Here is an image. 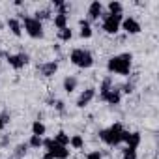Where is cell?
Instances as JSON below:
<instances>
[{
	"label": "cell",
	"mask_w": 159,
	"mask_h": 159,
	"mask_svg": "<svg viewBox=\"0 0 159 159\" xmlns=\"http://www.w3.org/2000/svg\"><path fill=\"white\" fill-rule=\"evenodd\" d=\"M0 52H2V47H0Z\"/></svg>",
	"instance_id": "obj_32"
},
{
	"label": "cell",
	"mask_w": 159,
	"mask_h": 159,
	"mask_svg": "<svg viewBox=\"0 0 159 159\" xmlns=\"http://www.w3.org/2000/svg\"><path fill=\"white\" fill-rule=\"evenodd\" d=\"M122 21H124L122 15H111V13H107V15H103V30L107 34H116L120 30Z\"/></svg>",
	"instance_id": "obj_6"
},
{
	"label": "cell",
	"mask_w": 159,
	"mask_h": 159,
	"mask_svg": "<svg viewBox=\"0 0 159 159\" xmlns=\"http://www.w3.org/2000/svg\"><path fill=\"white\" fill-rule=\"evenodd\" d=\"M99 139H101L105 144H109V146H116V144H120L122 139H124V127H122L120 124H112L111 127L99 131Z\"/></svg>",
	"instance_id": "obj_2"
},
{
	"label": "cell",
	"mask_w": 159,
	"mask_h": 159,
	"mask_svg": "<svg viewBox=\"0 0 159 159\" xmlns=\"http://www.w3.org/2000/svg\"><path fill=\"white\" fill-rule=\"evenodd\" d=\"M54 107H56L58 111H64V103H62V101H56V105H54Z\"/></svg>",
	"instance_id": "obj_30"
},
{
	"label": "cell",
	"mask_w": 159,
	"mask_h": 159,
	"mask_svg": "<svg viewBox=\"0 0 159 159\" xmlns=\"http://www.w3.org/2000/svg\"><path fill=\"white\" fill-rule=\"evenodd\" d=\"M101 99L105 101V103H109V105H118L120 101H122V94H120V90L118 88H111V90H107V92H103L101 94Z\"/></svg>",
	"instance_id": "obj_8"
},
{
	"label": "cell",
	"mask_w": 159,
	"mask_h": 159,
	"mask_svg": "<svg viewBox=\"0 0 159 159\" xmlns=\"http://www.w3.org/2000/svg\"><path fill=\"white\" fill-rule=\"evenodd\" d=\"M23 26H25V30H26V34H28L30 38H34V39L43 38V25H41L38 19H34V17H25Z\"/></svg>",
	"instance_id": "obj_5"
},
{
	"label": "cell",
	"mask_w": 159,
	"mask_h": 159,
	"mask_svg": "<svg viewBox=\"0 0 159 159\" xmlns=\"http://www.w3.org/2000/svg\"><path fill=\"white\" fill-rule=\"evenodd\" d=\"M54 26L58 30L66 28L67 26V15H60V13H54Z\"/></svg>",
	"instance_id": "obj_19"
},
{
	"label": "cell",
	"mask_w": 159,
	"mask_h": 159,
	"mask_svg": "<svg viewBox=\"0 0 159 159\" xmlns=\"http://www.w3.org/2000/svg\"><path fill=\"white\" fill-rule=\"evenodd\" d=\"M8 64H10L13 69H23V67L28 64V54H25V52L10 54V56H8Z\"/></svg>",
	"instance_id": "obj_7"
},
{
	"label": "cell",
	"mask_w": 159,
	"mask_h": 159,
	"mask_svg": "<svg viewBox=\"0 0 159 159\" xmlns=\"http://www.w3.org/2000/svg\"><path fill=\"white\" fill-rule=\"evenodd\" d=\"M43 146L47 148V152L52 155V159H67L69 157V150L67 146H60L54 142V139H45L43 140Z\"/></svg>",
	"instance_id": "obj_4"
},
{
	"label": "cell",
	"mask_w": 159,
	"mask_h": 159,
	"mask_svg": "<svg viewBox=\"0 0 159 159\" xmlns=\"http://www.w3.org/2000/svg\"><path fill=\"white\" fill-rule=\"evenodd\" d=\"M122 142H125L127 148H135V150H137V146L140 144V133H137V131H133V133L124 131V139H122Z\"/></svg>",
	"instance_id": "obj_11"
},
{
	"label": "cell",
	"mask_w": 159,
	"mask_h": 159,
	"mask_svg": "<svg viewBox=\"0 0 159 159\" xmlns=\"http://www.w3.org/2000/svg\"><path fill=\"white\" fill-rule=\"evenodd\" d=\"M8 28H10V32H11L13 36H17V38L23 34V23H21L19 19H15V17L8 19Z\"/></svg>",
	"instance_id": "obj_13"
},
{
	"label": "cell",
	"mask_w": 159,
	"mask_h": 159,
	"mask_svg": "<svg viewBox=\"0 0 159 159\" xmlns=\"http://www.w3.org/2000/svg\"><path fill=\"white\" fill-rule=\"evenodd\" d=\"M28 146H32V148H39V146H43V137H36V135H32L30 140H28Z\"/></svg>",
	"instance_id": "obj_23"
},
{
	"label": "cell",
	"mask_w": 159,
	"mask_h": 159,
	"mask_svg": "<svg viewBox=\"0 0 159 159\" xmlns=\"http://www.w3.org/2000/svg\"><path fill=\"white\" fill-rule=\"evenodd\" d=\"M107 8H109V13H111V15H122V10H124V8H122V4H120V2H116V0L109 2V6H107Z\"/></svg>",
	"instance_id": "obj_21"
},
{
	"label": "cell",
	"mask_w": 159,
	"mask_h": 159,
	"mask_svg": "<svg viewBox=\"0 0 159 159\" xmlns=\"http://www.w3.org/2000/svg\"><path fill=\"white\" fill-rule=\"evenodd\" d=\"M56 69H58V64H56L54 60H52V62H45V64L39 66V71H41L43 77H51V75H54Z\"/></svg>",
	"instance_id": "obj_14"
},
{
	"label": "cell",
	"mask_w": 159,
	"mask_h": 159,
	"mask_svg": "<svg viewBox=\"0 0 159 159\" xmlns=\"http://www.w3.org/2000/svg\"><path fill=\"white\" fill-rule=\"evenodd\" d=\"M101 13H103V6H101L99 0L90 2V6H88V19H90V21H98V19L101 17Z\"/></svg>",
	"instance_id": "obj_12"
},
{
	"label": "cell",
	"mask_w": 159,
	"mask_h": 159,
	"mask_svg": "<svg viewBox=\"0 0 159 159\" xmlns=\"http://www.w3.org/2000/svg\"><path fill=\"white\" fill-rule=\"evenodd\" d=\"M69 60H71V64H75L77 67H83V69L92 67V64H94V56L86 49H73L69 54Z\"/></svg>",
	"instance_id": "obj_3"
},
{
	"label": "cell",
	"mask_w": 159,
	"mask_h": 159,
	"mask_svg": "<svg viewBox=\"0 0 159 159\" xmlns=\"http://www.w3.org/2000/svg\"><path fill=\"white\" fill-rule=\"evenodd\" d=\"M133 88H135V86H133V83H129V84H125V86H124V92H125V94H131V92H133Z\"/></svg>",
	"instance_id": "obj_29"
},
{
	"label": "cell",
	"mask_w": 159,
	"mask_h": 159,
	"mask_svg": "<svg viewBox=\"0 0 159 159\" xmlns=\"http://www.w3.org/2000/svg\"><path fill=\"white\" fill-rule=\"evenodd\" d=\"M86 159H103V153H101L99 150H94V152H90V153L86 155Z\"/></svg>",
	"instance_id": "obj_27"
},
{
	"label": "cell",
	"mask_w": 159,
	"mask_h": 159,
	"mask_svg": "<svg viewBox=\"0 0 159 159\" xmlns=\"http://www.w3.org/2000/svg\"><path fill=\"white\" fill-rule=\"evenodd\" d=\"M45 131H47L45 124L39 122V120H34V124H32V135H36V137H43Z\"/></svg>",
	"instance_id": "obj_17"
},
{
	"label": "cell",
	"mask_w": 159,
	"mask_h": 159,
	"mask_svg": "<svg viewBox=\"0 0 159 159\" xmlns=\"http://www.w3.org/2000/svg\"><path fill=\"white\" fill-rule=\"evenodd\" d=\"M122 159H137V150L135 148H125L122 153Z\"/></svg>",
	"instance_id": "obj_25"
},
{
	"label": "cell",
	"mask_w": 159,
	"mask_h": 159,
	"mask_svg": "<svg viewBox=\"0 0 159 159\" xmlns=\"http://www.w3.org/2000/svg\"><path fill=\"white\" fill-rule=\"evenodd\" d=\"M69 146L73 150H81L84 146V139L81 135H73V137H69Z\"/></svg>",
	"instance_id": "obj_18"
},
{
	"label": "cell",
	"mask_w": 159,
	"mask_h": 159,
	"mask_svg": "<svg viewBox=\"0 0 159 159\" xmlns=\"http://www.w3.org/2000/svg\"><path fill=\"white\" fill-rule=\"evenodd\" d=\"M54 142L60 144V146H69V135L64 133V131H60V133L54 135Z\"/></svg>",
	"instance_id": "obj_20"
},
{
	"label": "cell",
	"mask_w": 159,
	"mask_h": 159,
	"mask_svg": "<svg viewBox=\"0 0 159 159\" xmlns=\"http://www.w3.org/2000/svg\"><path fill=\"white\" fill-rule=\"evenodd\" d=\"M26 148H28V144H19L15 148V157H23L26 153Z\"/></svg>",
	"instance_id": "obj_26"
},
{
	"label": "cell",
	"mask_w": 159,
	"mask_h": 159,
	"mask_svg": "<svg viewBox=\"0 0 159 159\" xmlns=\"http://www.w3.org/2000/svg\"><path fill=\"white\" fill-rule=\"evenodd\" d=\"M58 38H60V41H69V39L73 38V32H71V28H69V26H66V28L58 30Z\"/></svg>",
	"instance_id": "obj_22"
},
{
	"label": "cell",
	"mask_w": 159,
	"mask_h": 159,
	"mask_svg": "<svg viewBox=\"0 0 159 159\" xmlns=\"http://www.w3.org/2000/svg\"><path fill=\"white\" fill-rule=\"evenodd\" d=\"M49 17H51V11H49V10H38L36 15H34V19H38L39 23H41L43 19H49Z\"/></svg>",
	"instance_id": "obj_24"
},
{
	"label": "cell",
	"mask_w": 159,
	"mask_h": 159,
	"mask_svg": "<svg viewBox=\"0 0 159 159\" xmlns=\"http://www.w3.org/2000/svg\"><path fill=\"white\" fill-rule=\"evenodd\" d=\"M77 84H79V83H77V79H75V77H71V75L64 79V90H66L67 94L75 92V90H77Z\"/></svg>",
	"instance_id": "obj_16"
},
{
	"label": "cell",
	"mask_w": 159,
	"mask_h": 159,
	"mask_svg": "<svg viewBox=\"0 0 159 159\" xmlns=\"http://www.w3.org/2000/svg\"><path fill=\"white\" fill-rule=\"evenodd\" d=\"M96 98V90L94 88H86L81 96H79V99H77V107L79 109H84L86 105H90V101Z\"/></svg>",
	"instance_id": "obj_10"
},
{
	"label": "cell",
	"mask_w": 159,
	"mask_h": 159,
	"mask_svg": "<svg viewBox=\"0 0 159 159\" xmlns=\"http://www.w3.org/2000/svg\"><path fill=\"white\" fill-rule=\"evenodd\" d=\"M120 26L124 28L125 34H139V32H140V23H139L137 19H133V17H125Z\"/></svg>",
	"instance_id": "obj_9"
},
{
	"label": "cell",
	"mask_w": 159,
	"mask_h": 159,
	"mask_svg": "<svg viewBox=\"0 0 159 159\" xmlns=\"http://www.w3.org/2000/svg\"><path fill=\"white\" fill-rule=\"evenodd\" d=\"M8 120H10V116L4 112V114H0V131H2L4 127H6V124H8Z\"/></svg>",
	"instance_id": "obj_28"
},
{
	"label": "cell",
	"mask_w": 159,
	"mask_h": 159,
	"mask_svg": "<svg viewBox=\"0 0 159 159\" xmlns=\"http://www.w3.org/2000/svg\"><path fill=\"white\" fill-rule=\"evenodd\" d=\"M79 26H81V38H84V39H88V38H92V26H90V23L86 21V19H81L79 21Z\"/></svg>",
	"instance_id": "obj_15"
},
{
	"label": "cell",
	"mask_w": 159,
	"mask_h": 159,
	"mask_svg": "<svg viewBox=\"0 0 159 159\" xmlns=\"http://www.w3.org/2000/svg\"><path fill=\"white\" fill-rule=\"evenodd\" d=\"M43 159H52V155H51L49 152H45V155H43Z\"/></svg>",
	"instance_id": "obj_31"
},
{
	"label": "cell",
	"mask_w": 159,
	"mask_h": 159,
	"mask_svg": "<svg viewBox=\"0 0 159 159\" xmlns=\"http://www.w3.org/2000/svg\"><path fill=\"white\" fill-rule=\"evenodd\" d=\"M131 64H133V56L129 52H124V54H116V56H111L109 62H107V69L111 73H116V75H129L131 71Z\"/></svg>",
	"instance_id": "obj_1"
}]
</instances>
